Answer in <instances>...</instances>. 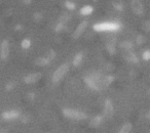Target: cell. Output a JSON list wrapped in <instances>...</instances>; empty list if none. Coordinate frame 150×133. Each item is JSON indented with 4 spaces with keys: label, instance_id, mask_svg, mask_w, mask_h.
<instances>
[{
    "label": "cell",
    "instance_id": "cell-24",
    "mask_svg": "<svg viewBox=\"0 0 150 133\" xmlns=\"http://www.w3.org/2000/svg\"><path fill=\"white\" fill-rule=\"evenodd\" d=\"M112 5H113V7H114V8L116 9V10H118V11H122L123 10V5L121 4L120 2H116V1H113Z\"/></svg>",
    "mask_w": 150,
    "mask_h": 133
},
{
    "label": "cell",
    "instance_id": "cell-7",
    "mask_svg": "<svg viewBox=\"0 0 150 133\" xmlns=\"http://www.w3.org/2000/svg\"><path fill=\"white\" fill-rule=\"evenodd\" d=\"M131 8L133 13L137 15H142L144 13V5L141 0H132Z\"/></svg>",
    "mask_w": 150,
    "mask_h": 133
},
{
    "label": "cell",
    "instance_id": "cell-11",
    "mask_svg": "<svg viewBox=\"0 0 150 133\" xmlns=\"http://www.w3.org/2000/svg\"><path fill=\"white\" fill-rule=\"evenodd\" d=\"M21 117V114H20L19 111L17 110H11V111H6L2 114V118L4 120H15V119H18Z\"/></svg>",
    "mask_w": 150,
    "mask_h": 133
},
{
    "label": "cell",
    "instance_id": "cell-4",
    "mask_svg": "<svg viewBox=\"0 0 150 133\" xmlns=\"http://www.w3.org/2000/svg\"><path fill=\"white\" fill-rule=\"evenodd\" d=\"M114 115V106L110 98H107L104 102V108H103V117L104 119H111Z\"/></svg>",
    "mask_w": 150,
    "mask_h": 133
},
{
    "label": "cell",
    "instance_id": "cell-2",
    "mask_svg": "<svg viewBox=\"0 0 150 133\" xmlns=\"http://www.w3.org/2000/svg\"><path fill=\"white\" fill-rule=\"evenodd\" d=\"M68 72H69V64L65 62V64H61L58 69L54 72V74H52V83L57 84V83H59V82H61Z\"/></svg>",
    "mask_w": 150,
    "mask_h": 133
},
{
    "label": "cell",
    "instance_id": "cell-16",
    "mask_svg": "<svg viewBox=\"0 0 150 133\" xmlns=\"http://www.w3.org/2000/svg\"><path fill=\"white\" fill-rule=\"evenodd\" d=\"M93 11H94V7L92 5H86V6H83L80 9L79 13L81 15H92Z\"/></svg>",
    "mask_w": 150,
    "mask_h": 133
},
{
    "label": "cell",
    "instance_id": "cell-19",
    "mask_svg": "<svg viewBox=\"0 0 150 133\" xmlns=\"http://www.w3.org/2000/svg\"><path fill=\"white\" fill-rule=\"evenodd\" d=\"M50 60H48L46 57H43V56H41V57L36 58V60H35V64H37V66H47V64H50Z\"/></svg>",
    "mask_w": 150,
    "mask_h": 133
},
{
    "label": "cell",
    "instance_id": "cell-30",
    "mask_svg": "<svg viewBox=\"0 0 150 133\" xmlns=\"http://www.w3.org/2000/svg\"><path fill=\"white\" fill-rule=\"evenodd\" d=\"M13 87H15V83H13V82H11V83H8L6 85V89L7 90H11Z\"/></svg>",
    "mask_w": 150,
    "mask_h": 133
},
{
    "label": "cell",
    "instance_id": "cell-13",
    "mask_svg": "<svg viewBox=\"0 0 150 133\" xmlns=\"http://www.w3.org/2000/svg\"><path fill=\"white\" fill-rule=\"evenodd\" d=\"M123 57H125V60H127L129 62H131V64H138L139 62V58H138V56L135 54V52H133L131 50V51H125V53H123Z\"/></svg>",
    "mask_w": 150,
    "mask_h": 133
},
{
    "label": "cell",
    "instance_id": "cell-25",
    "mask_svg": "<svg viewBox=\"0 0 150 133\" xmlns=\"http://www.w3.org/2000/svg\"><path fill=\"white\" fill-rule=\"evenodd\" d=\"M22 47L24 48V49H28V48L30 47V45H31V42H30L29 39H24L23 41H22Z\"/></svg>",
    "mask_w": 150,
    "mask_h": 133
},
{
    "label": "cell",
    "instance_id": "cell-36",
    "mask_svg": "<svg viewBox=\"0 0 150 133\" xmlns=\"http://www.w3.org/2000/svg\"><path fill=\"white\" fill-rule=\"evenodd\" d=\"M147 96H148V97L150 98V89L148 90V92H147Z\"/></svg>",
    "mask_w": 150,
    "mask_h": 133
},
{
    "label": "cell",
    "instance_id": "cell-27",
    "mask_svg": "<svg viewBox=\"0 0 150 133\" xmlns=\"http://www.w3.org/2000/svg\"><path fill=\"white\" fill-rule=\"evenodd\" d=\"M142 28L145 32H150V21H145L142 24Z\"/></svg>",
    "mask_w": 150,
    "mask_h": 133
},
{
    "label": "cell",
    "instance_id": "cell-9",
    "mask_svg": "<svg viewBox=\"0 0 150 133\" xmlns=\"http://www.w3.org/2000/svg\"><path fill=\"white\" fill-rule=\"evenodd\" d=\"M42 78V74L40 72H37V73H32L27 75L26 77H24V82L26 84H34L36 82H38L40 79Z\"/></svg>",
    "mask_w": 150,
    "mask_h": 133
},
{
    "label": "cell",
    "instance_id": "cell-31",
    "mask_svg": "<svg viewBox=\"0 0 150 133\" xmlns=\"http://www.w3.org/2000/svg\"><path fill=\"white\" fill-rule=\"evenodd\" d=\"M22 117V121H23L24 123H27L28 121H29V117L27 116V115H24V116H21Z\"/></svg>",
    "mask_w": 150,
    "mask_h": 133
},
{
    "label": "cell",
    "instance_id": "cell-14",
    "mask_svg": "<svg viewBox=\"0 0 150 133\" xmlns=\"http://www.w3.org/2000/svg\"><path fill=\"white\" fill-rule=\"evenodd\" d=\"M132 131H133V124L131 122H127L121 126L118 133H132Z\"/></svg>",
    "mask_w": 150,
    "mask_h": 133
},
{
    "label": "cell",
    "instance_id": "cell-23",
    "mask_svg": "<svg viewBox=\"0 0 150 133\" xmlns=\"http://www.w3.org/2000/svg\"><path fill=\"white\" fill-rule=\"evenodd\" d=\"M65 6H66L69 10H74V9L76 8V4H75L74 2H72V1H68V0L65 2Z\"/></svg>",
    "mask_w": 150,
    "mask_h": 133
},
{
    "label": "cell",
    "instance_id": "cell-12",
    "mask_svg": "<svg viewBox=\"0 0 150 133\" xmlns=\"http://www.w3.org/2000/svg\"><path fill=\"white\" fill-rule=\"evenodd\" d=\"M103 122H104V117H103L102 115H97L94 118L91 119L88 125H90V127H92V128H98V127H100L101 125L103 124Z\"/></svg>",
    "mask_w": 150,
    "mask_h": 133
},
{
    "label": "cell",
    "instance_id": "cell-28",
    "mask_svg": "<svg viewBox=\"0 0 150 133\" xmlns=\"http://www.w3.org/2000/svg\"><path fill=\"white\" fill-rule=\"evenodd\" d=\"M65 28V25L64 24H62V23H58L56 25V27H54V31L57 32V33H59V32H61V31H63V29Z\"/></svg>",
    "mask_w": 150,
    "mask_h": 133
},
{
    "label": "cell",
    "instance_id": "cell-1",
    "mask_svg": "<svg viewBox=\"0 0 150 133\" xmlns=\"http://www.w3.org/2000/svg\"><path fill=\"white\" fill-rule=\"evenodd\" d=\"M62 114L65 118L74 121H83L88 119V115L86 113L79 110H75V108H65L62 110Z\"/></svg>",
    "mask_w": 150,
    "mask_h": 133
},
{
    "label": "cell",
    "instance_id": "cell-10",
    "mask_svg": "<svg viewBox=\"0 0 150 133\" xmlns=\"http://www.w3.org/2000/svg\"><path fill=\"white\" fill-rule=\"evenodd\" d=\"M9 55V43L7 40H4V41L1 43V46H0V56L2 60H7Z\"/></svg>",
    "mask_w": 150,
    "mask_h": 133
},
{
    "label": "cell",
    "instance_id": "cell-17",
    "mask_svg": "<svg viewBox=\"0 0 150 133\" xmlns=\"http://www.w3.org/2000/svg\"><path fill=\"white\" fill-rule=\"evenodd\" d=\"M119 47L125 50V51H131V50L133 49L134 45H133V43L129 41H122L119 44Z\"/></svg>",
    "mask_w": 150,
    "mask_h": 133
},
{
    "label": "cell",
    "instance_id": "cell-29",
    "mask_svg": "<svg viewBox=\"0 0 150 133\" xmlns=\"http://www.w3.org/2000/svg\"><path fill=\"white\" fill-rule=\"evenodd\" d=\"M34 20H35V22H40L42 20V13H35L33 15Z\"/></svg>",
    "mask_w": 150,
    "mask_h": 133
},
{
    "label": "cell",
    "instance_id": "cell-21",
    "mask_svg": "<svg viewBox=\"0 0 150 133\" xmlns=\"http://www.w3.org/2000/svg\"><path fill=\"white\" fill-rule=\"evenodd\" d=\"M56 55H57L56 51H54V49H50V50H48V52H47V55H46V58H47L50 62H52V60H54V58H56Z\"/></svg>",
    "mask_w": 150,
    "mask_h": 133
},
{
    "label": "cell",
    "instance_id": "cell-32",
    "mask_svg": "<svg viewBox=\"0 0 150 133\" xmlns=\"http://www.w3.org/2000/svg\"><path fill=\"white\" fill-rule=\"evenodd\" d=\"M34 97H35V94H34V93H29V94H28V98H29L30 100H33Z\"/></svg>",
    "mask_w": 150,
    "mask_h": 133
},
{
    "label": "cell",
    "instance_id": "cell-18",
    "mask_svg": "<svg viewBox=\"0 0 150 133\" xmlns=\"http://www.w3.org/2000/svg\"><path fill=\"white\" fill-rule=\"evenodd\" d=\"M71 20V15L69 13H61V15L59 17V23L62 24H66L67 22H69Z\"/></svg>",
    "mask_w": 150,
    "mask_h": 133
},
{
    "label": "cell",
    "instance_id": "cell-5",
    "mask_svg": "<svg viewBox=\"0 0 150 133\" xmlns=\"http://www.w3.org/2000/svg\"><path fill=\"white\" fill-rule=\"evenodd\" d=\"M83 80H84V83L86 84V86H88V88H91L92 90H95V91H102L103 90L100 82L94 80L90 75L86 76Z\"/></svg>",
    "mask_w": 150,
    "mask_h": 133
},
{
    "label": "cell",
    "instance_id": "cell-38",
    "mask_svg": "<svg viewBox=\"0 0 150 133\" xmlns=\"http://www.w3.org/2000/svg\"><path fill=\"white\" fill-rule=\"evenodd\" d=\"M149 79H150V77H149Z\"/></svg>",
    "mask_w": 150,
    "mask_h": 133
},
{
    "label": "cell",
    "instance_id": "cell-8",
    "mask_svg": "<svg viewBox=\"0 0 150 133\" xmlns=\"http://www.w3.org/2000/svg\"><path fill=\"white\" fill-rule=\"evenodd\" d=\"M88 25V21H82L81 23L77 26V28L74 30V32H73V34H72L73 39H78V38H79L80 36L84 33V31H86Z\"/></svg>",
    "mask_w": 150,
    "mask_h": 133
},
{
    "label": "cell",
    "instance_id": "cell-37",
    "mask_svg": "<svg viewBox=\"0 0 150 133\" xmlns=\"http://www.w3.org/2000/svg\"><path fill=\"white\" fill-rule=\"evenodd\" d=\"M92 1H94V2H97V1H99V0H92Z\"/></svg>",
    "mask_w": 150,
    "mask_h": 133
},
{
    "label": "cell",
    "instance_id": "cell-3",
    "mask_svg": "<svg viewBox=\"0 0 150 133\" xmlns=\"http://www.w3.org/2000/svg\"><path fill=\"white\" fill-rule=\"evenodd\" d=\"M94 30L95 31H118L120 30L121 25L120 23H100V24H96L94 26Z\"/></svg>",
    "mask_w": 150,
    "mask_h": 133
},
{
    "label": "cell",
    "instance_id": "cell-34",
    "mask_svg": "<svg viewBox=\"0 0 150 133\" xmlns=\"http://www.w3.org/2000/svg\"><path fill=\"white\" fill-rule=\"evenodd\" d=\"M22 1H23L25 4H30V3L32 2V0H22Z\"/></svg>",
    "mask_w": 150,
    "mask_h": 133
},
{
    "label": "cell",
    "instance_id": "cell-20",
    "mask_svg": "<svg viewBox=\"0 0 150 133\" xmlns=\"http://www.w3.org/2000/svg\"><path fill=\"white\" fill-rule=\"evenodd\" d=\"M146 42V37L144 35H138L137 37H136V43L138 44V45H142V44H144Z\"/></svg>",
    "mask_w": 150,
    "mask_h": 133
},
{
    "label": "cell",
    "instance_id": "cell-35",
    "mask_svg": "<svg viewBox=\"0 0 150 133\" xmlns=\"http://www.w3.org/2000/svg\"><path fill=\"white\" fill-rule=\"evenodd\" d=\"M146 118H147L148 120H150V108L148 110V112L146 113Z\"/></svg>",
    "mask_w": 150,
    "mask_h": 133
},
{
    "label": "cell",
    "instance_id": "cell-6",
    "mask_svg": "<svg viewBox=\"0 0 150 133\" xmlns=\"http://www.w3.org/2000/svg\"><path fill=\"white\" fill-rule=\"evenodd\" d=\"M106 49L111 55L116 53V38L114 36H108L106 38Z\"/></svg>",
    "mask_w": 150,
    "mask_h": 133
},
{
    "label": "cell",
    "instance_id": "cell-15",
    "mask_svg": "<svg viewBox=\"0 0 150 133\" xmlns=\"http://www.w3.org/2000/svg\"><path fill=\"white\" fill-rule=\"evenodd\" d=\"M82 60H83V52H78V53H76L72 62L73 66H80V64L82 62Z\"/></svg>",
    "mask_w": 150,
    "mask_h": 133
},
{
    "label": "cell",
    "instance_id": "cell-26",
    "mask_svg": "<svg viewBox=\"0 0 150 133\" xmlns=\"http://www.w3.org/2000/svg\"><path fill=\"white\" fill-rule=\"evenodd\" d=\"M142 58H143L144 60H146V62L150 60V50L149 49L145 50V51L142 53Z\"/></svg>",
    "mask_w": 150,
    "mask_h": 133
},
{
    "label": "cell",
    "instance_id": "cell-22",
    "mask_svg": "<svg viewBox=\"0 0 150 133\" xmlns=\"http://www.w3.org/2000/svg\"><path fill=\"white\" fill-rule=\"evenodd\" d=\"M104 69H105V71L110 73V72H113L115 70V66L112 64V62H107V64L104 66Z\"/></svg>",
    "mask_w": 150,
    "mask_h": 133
},
{
    "label": "cell",
    "instance_id": "cell-33",
    "mask_svg": "<svg viewBox=\"0 0 150 133\" xmlns=\"http://www.w3.org/2000/svg\"><path fill=\"white\" fill-rule=\"evenodd\" d=\"M15 29L17 30V31H21V30L23 29V26H22V25H17L15 27Z\"/></svg>",
    "mask_w": 150,
    "mask_h": 133
}]
</instances>
